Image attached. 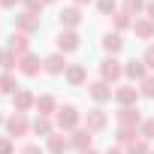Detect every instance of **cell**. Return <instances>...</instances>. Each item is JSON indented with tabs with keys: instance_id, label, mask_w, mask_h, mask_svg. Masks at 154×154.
<instances>
[{
	"instance_id": "836d02e7",
	"label": "cell",
	"mask_w": 154,
	"mask_h": 154,
	"mask_svg": "<svg viewBox=\"0 0 154 154\" xmlns=\"http://www.w3.org/2000/svg\"><path fill=\"white\" fill-rule=\"evenodd\" d=\"M142 60H145V66H148V69H154V42H151V45L145 48V54H142Z\"/></svg>"
},
{
	"instance_id": "52a82bcc",
	"label": "cell",
	"mask_w": 154,
	"mask_h": 154,
	"mask_svg": "<svg viewBox=\"0 0 154 154\" xmlns=\"http://www.w3.org/2000/svg\"><path fill=\"white\" fill-rule=\"evenodd\" d=\"M66 57L60 54V51H54V54H48L45 60H42V72H48V75H60V72H66Z\"/></svg>"
},
{
	"instance_id": "f546056e",
	"label": "cell",
	"mask_w": 154,
	"mask_h": 154,
	"mask_svg": "<svg viewBox=\"0 0 154 154\" xmlns=\"http://www.w3.org/2000/svg\"><path fill=\"white\" fill-rule=\"evenodd\" d=\"M124 154H148V142H145V139L139 136V139H136L133 145H127V151H124Z\"/></svg>"
},
{
	"instance_id": "6da1fadb",
	"label": "cell",
	"mask_w": 154,
	"mask_h": 154,
	"mask_svg": "<svg viewBox=\"0 0 154 154\" xmlns=\"http://www.w3.org/2000/svg\"><path fill=\"white\" fill-rule=\"evenodd\" d=\"M79 121H82V115H79L75 106H60V109L54 112V124H57V130H63V133H72L75 127H79Z\"/></svg>"
},
{
	"instance_id": "60d3db41",
	"label": "cell",
	"mask_w": 154,
	"mask_h": 154,
	"mask_svg": "<svg viewBox=\"0 0 154 154\" xmlns=\"http://www.w3.org/2000/svg\"><path fill=\"white\" fill-rule=\"evenodd\" d=\"M42 3H57V0H42Z\"/></svg>"
},
{
	"instance_id": "cb8c5ba5",
	"label": "cell",
	"mask_w": 154,
	"mask_h": 154,
	"mask_svg": "<svg viewBox=\"0 0 154 154\" xmlns=\"http://www.w3.org/2000/svg\"><path fill=\"white\" fill-rule=\"evenodd\" d=\"M15 91H18L15 72H0V94H15Z\"/></svg>"
},
{
	"instance_id": "e0dca14e",
	"label": "cell",
	"mask_w": 154,
	"mask_h": 154,
	"mask_svg": "<svg viewBox=\"0 0 154 154\" xmlns=\"http://www.w3.org/2000/svg\"><path fill=\"white\" fill-rule=\"evenodd\" d=\"M63 79H66L69 85H85V82H88V69H85L82 63H69L66 72H63Z\"/></svg>"
},
{
	"instance_id": "f35d334b",
	"label": "cell",
	"mask_w": 154,
	"mask_h": 154,
	"mask_svg": "<svg viewBox=\"0 0 154 154\" xmlns=\"http://www.w3.org/2000/svg\"><path fill=\"white\" fill-rule=\"evenodd\" d=\"M72 3H75V6H85V3H91V0H72Z\"/></svg>"
},
{
	"instance_id": "d4e9b609",
	"label": "cell",
	"mask_w": 154,
	"mask_h": 154,
	"mask_svg": "<svg viewBox=\"0 0 154 154\" xmlns=\"http://www.w3.org/2000/svg\"><path fill=\"white\" fill-rule=\"evenodd\" d=\"M0 66H3V72L18 69V54H15V51H9V48H3V51H0Z\"/></svg>"
},
{
	"instance_id": "2e32d148",
	"label": "cell",
	"mask_w": 154,
	"mask_h": 154,
	"mask_svg": "<svg viewBox=\"0 0 154 154\" xmlns=\"http://www.w3.org/2000/svg\"><path fill=\"white\" fill-rule=\"evenodd\" d=\"M6 48H9V51H15V54L21 57V54H27V51H30V36H27V33H21V30H15V33L9 36V45H6Z\"/></svg>"
},
{
	"instance_id": "d590c367",
	"label": "cell",
	"mask_w": 154,
	"mask_h": 154,
	"mask_svg": "<svg viewBox=\"0 0 154 154\" xmlns=\"http://www.w3.org/2000/svg\"><path fill=\"white\" fill-rule=\"evenodd\" d=\"M15 3H21V0H0V6H3V9H15Z\"/></svg>"
},
{
	"instance_id": "7bdbcfd3",
	"label": "cell",
	"mask_w": 154,
	"mask_h": 154,
	"mask_svg": "<svg viewBox=\"0 0 154 154\" xmlns=\"http://www.w3.org/2000/svg\"><path fill=\"white\" fill-rule=\"evenodd\" d=\"M148 154H154V151H148Z\"/></svg>"
},
{
	"instance_id": "f1b7e54d",
	"label": "cell",
	"mask_w": 154,
	"mask_h": 154,
	"mask_svg": "<svg viewBox=\"0 0 154 154\" xmlns=\"http://www.w3.org/2000/svg\"><path fill=\"white\" fill-rule=\"evenodd\" d=\"M139 136H142L145 142H151V139H154V118H148V121H142V124H139Z\"/></svg>"
},
{
	"instance_id": "e575fe53",
	"label": "cell",
	"mask_w": 154,
	"mask_h": 154,
	"mask_svg": "<svg viewBox=\"0 0 154 154\" xmlns=\"http://www.w3.org/2000/svg\"><path fill=\"white\" fill-rule=\"evenodd\" d=\"M18 154H45V151H42L39 145H24V148H21Z\"/></svg>"
},
{
	"instance_id": "9a60e30c",
	"label": "cell",
	"mask_w": 154,
	"mask_h": 154,
	"mask_svg": "<svg viewBox=\"0 0 154 154\" xmlns=\"http://www.w3.org/2000/svg\"><path fill=\"white\" fill-rule=\"evenodd\" d=\"M124 75H127L130 82H142L145 75H148L145 60H136V57H133V60H127V63H124Z\"/></svg>"
},
{
	"instance_id": "4dcf8cb0",
	"label": "cell",
	"mask_w": 154,
	"mask_h": 154,
	"mask_svg": "<svg viewBox=\"0 0 154 154\" xmlns=\"http://www.w3.org/2000/svg\"><path fill=\"white\" fill-rule=\"evenodd\" d=\"M97 9L103 15H115L118 12V3H115V0H97Z\"/></svg>"
},
{
	"instance_id": "603a6c76",
	"label": "cell",
	"mask_w": 154,
	"mask_h": 154,
	"mask_svg": "<svg viewBox=\"0 0 154 154\" xmlns=\"http://www.w3.org/2000/svg\"><path fill=\"white\" fill-rule=\"evenodd\" d=\"M115 139H118V145H133L139 139V130L136 127H118L115 130Z\"/></svg>"
},
{
	"instance_id": "9c48e42d",
	"label": "cell",
	"mask_w": 154,
	"mask_h": 154,
	"mask_svg": "<svg viewBox=\"0 0 154 154\" xmlns=\"http://www.w3.org/2000/svg\"><path fill=\"white\" fill-rule=\"evenodd\" d=\"M57 21H60L63 30H75V27L82 24V9H79V6H66V9L57 15Z\"/></svg>"
},
{
	"instance_id": "7a4b0ae2",
	"label": "cell",
	"mask_w": 154,
	"mask_h": 154,
	"mask_svg": "<svg viewBox=\"0 0 154 154\" xmlns=\"http://www.w3.org/2000/svg\"><path fill=\"white\" fill-rule=\"evenodd\" d=\"M121 75H124V63L118 60V57H106V60H100V79L103 82H118L121 79Z\"/></svg>"
},
{
	"instance_id": "d6986e66",
	"label": "cell",
	"mask_w": 154,
	"mask_h": 154,
	"mask_svg": "<svg viewBox=\"0 0 154 154\" xmlns=\"http://www.w3.org/2000/svg\"><path fill=\"white\" fill-rule=\"evenodd\" d=\"M30 130H33L36 136H45V139H48V136L54 133V124H51V118H45V115H36V118L30 121Z\"/></svg>"
},
{
	"instance_id": "1f68e13d",
	"label": "cell",
	"mask_w": 154,
	"mask_h": 154,
	"mask_svg": "<svg viewBox=\"0 0 154 154\" xmlns=\"http://www.w3.org/2000/svg\"><path fill=\"white\" fill-rule=\"evenodd\" d=\"M21 6H24V12H33V15H39L42 12V0H21Z\"/></svg>"
},
{
	"instance_id": "8fae6325",
	"label": "cell",
	"mask_w": 154,
	"mask_h": 154,
	"mask_svg": "<svg viewBox=\"0 0 154 154\" xmlns=\"http://www.w3.org/2000/svg\"><path fill=\"white\" fill-rule=\"evenodd\" d=\"M88 94H91V100H97V103H106V100H112L115 97V91L109 88V82H91L88 85Z\"/></svg>"
},
{
	"instance_id": "5bb4252c",
	"label": "cell",
	"mask_w": 154,
	"mask_h": 154,
	"mask_svg": "<svg viewBox=\"0 0 154 154\" xmlns=\"http://www.w3.org/2000/svg\"><path fill=\"white\" fill-rule=\"evenodd\" d=\"M106 124H109V118H106L103 109H91V112L85 115V130H91V133H100Z\"/></svg>"
},
{
	"instance_id": "4316f807",
	"label": "cell",
	"mask_w": 154,
	"mask_h": 154,
	"mask_svg": "<svg viewBox=\"0 0 154 154\" xmlns=\"http://www.w3.org/2000/svg\"><path fill=\"white\" fill-rule=\"evenodd\" d=\"M112 18H115V27H118V30H127V27H133V21H136V18H130L124 9H118Z\"/></svg>"
},
{
	"instance_id": "74e56055",
	"label": "cell",
	"mask_w": 154,
	"mask_h": 154,
	"mask_svg": "<svg viewBox=\"0 0 154 154\" xmlns=\"http://www.w3.org/2000/svg\"><path fill=\"white\" fill-rule=\"evenodd\" d=\"M106 154H124V151H121V148H109Z\"/></svg>"
},
{
	"instance_id": "484cf974",
	"label": "cell",
	"mask_w": 154,
	"mask_h": 154,
	"mask_svg": "<svg viewBox=\"0 0 154 154\" xmlns=\"http://www.w3.org/2000/svg\"><path fill=\"white\" fill-rule=\"evenodd\" d=\"M139 97H148V100H154V75H145V79L139 82Z\"/></svg>"
},
{
	"instance_id": "44dd1931",
	"label": "cell",
	"mask_w": 154,
	"mask_h": 154,
	"mask_svg": "<svg viewBox=\"0 0 154 154\" xmlns=\"http://www.w3.org/2000/svg\"><path fill=\"white\" fill-rule=\"evenodd\" d=\"M103 48H106V51L115 57V54L124 48V39H121V33H118V30H115V33H106V36H103Z\"/></svg>"
},
{
	"instance_id": "5b68a950",
	"label": "cell",
	"mask_w": 154,
	"mask_h": 154,
	"mask_svg": "<svg viewBox=\"0 0 154 154\" xmlns=\"http://www.w3.org/2000/svg\"><path fill=\"white\" fill-rule=\"evenodd\" d=\"M115 118H118V127H136L139 130V124H142V115L136 106H121L115 112Z\"/></svg>"
},
{
	"instance_id": "ac0fdd59",
	"label": "cell",
	"mask_w": 154,
	"mask_h": 154,
	"mask_svg": "<svg viewBox=\"0 0 154 154\" xmlns=\"http://www.w3.org/2000/svg\"><path fill=\"white\" fill-rule=\"evenodd\" d=\"M57 109H60V106H57V100H54L51 94H42V97H36V112H39V115L51 118V115H54Z\"/></svg>"
},
{
	"instance_id": "d6a6232c",
	"label": "cell",
	"mask_w": 154,
	"mask_h": 154,
	"mask_svg": "<svg viewBox=\"0 0 154 154\" xmlns=\"http://www.w3.org/2000/svg\"><path fill=\"white\" fill-rule=\"evenodd\" d=\"M0 154H15V142H12L9 136L0 139Z\"/></svg>"
},
{
	"instance_id": "4fadbf2b",
	"label": "cell",
	"mask_w": 154,
	"mask_h": 154,
	"mask_svg": "<svg viewBox=\"0 0 154 154\" xmlns=\"http://www.w3.org/2000/svg\"><path fill=\"white\" fill-rule=\"evenodd\" d=\"M12 103H15V112H30V109L36 106V97H33L27 88H18V91L12 94Z\"/></svg>"
},
{
	"instance_id": "30bf717a",
	"label": "cell",
	"mask_w": 154,
	"mask_h": 154,
	"mask_svg": "<svg viewBox=\"0 0 154 154\" xmlns=\"http://www.w3.org/2000/svg\"><path fill=\"white\" fill-rule=\"evenodd\" d=\"M15 30H21V33H36L39 30V15H33V12H21V15H15Z\"/></svg>"
},
{
	"instance_id": "7c38bea8",
	"label": "cell",
	"mask_w": 154,
	"mask_h": 154,
	"mask_svg": "<svg viewBox=\"0 0 154 154\" xmlns=\"http://www.w3.org/2000/svg\"><path fill=\"white\" fill-rule=\"evenodd\" d=\"M115 100H118V106H136L139 88L136 85H121V88H115Z\"/></svg>"
},
{
	"instance_id": "8992f818",
	"label": "cell",
	"mask_w": 154,
	"mask_h": 154,
	"mask_svg": "<svg viewBox=\"0 0 154 154\" xmlns=\"http://www.w3.org/2000/svg\"><path fill=\"white\" fill-rule=\"evenodd\" d=\"M54 42H57V51H60V54H66V51H75V48L82 45V39H79V33H75V30H60Z\"/></svg>"
},
{
	"instance_id": "ffe728a7",
	"label": "cell",
	"mask_w": 154,
	"mask_h": 154,
	"mask_svg": "<svg viewBox=\"0 0 154 154\" xmlns=\"http://www.w3.org/2000/svg\"><path fill=\"white\" fill-rule=\"evenodd\" d=\"M66 148H72L69 136H63V133H51L48 136V154H63Z\"/></svg>"
},
{
	"instance_id": "277c9868",
	"label": "cell",
	"mask_w": 154,
	"mask_h": 154,
	"mask_svg": "<svg viewBox=\"0 0 154 154\" xmlns=\"http://www.w3.org/2000/svg\"><path fill=\"white\" fill-rule=\"evenodd\" d=\"M18 72H21V75H27V79H33V75H39V72H42V60H39L33 51H27V54H21V57H18Z\"/></svg>"
},
{
	"instance_id": "b9f144b4",
	"label": "cell",
	"mask_w": 154,
	"mask_h": 154,
	"mask_svg": "<svg viewBox=\"0 0 154 154\" xmlns=\"http://www.w3.org/2000/svg\"><path fill=\"white\" fill-rule=\"evenodd\" d=\"M0 124H6V121H3V115H0Z\"/></svg>"
},
{
	"instance_id": "ba28073f",
	"label": "cell",
	"mask_w": 154,
	"mask_h": 154,
	"mask_svg": "<svg viewBox=\"0 0 154 154\" xmlns=\"http://www.w3.org/2000/svg\"><path fill=\"white\" fill-rule=\"evenodd\" d=\"M91 142H94V133H91V130H85V127H75V130H72V136H69V145L79 151V154H82V151H88V148H91Z\"/></svg>"
},
{
	"instance_id": "83f0119b",
	"label": "cell",
	"mask_w": 154,
	"mask_h": 154,
	"mask_svg": "<svg viewBox=\"0 0 154 154\" xmlns=\"http://www.w3.org/2000/svg\"><path fill=\"white\" fill-rule=\"evenodd\" d=\"M145 0H124V12L127 15H139V12H145Z\"/></svg>"
},
{
	"instance_id": "8d00e7d4",
	"label": "cell",
	"mask_w": 154,
	"mask_h": 154,
	"mask_svg": "<svg viewBox=\"0 0 154 154\" xmlns=\"http://www.w3.org/2000/svg\"><path fill=\"white\" fill-rule=\"evenodd\" d=\"M145 12H148V18H151V21H154V0H151V3H148V6H145Z\"/></svg>"
},
{
	"instance_id": "3957f363",
	"label": "cell",
	"mask_w": 154,
	"mask_h": 154,
	"mask_svg": "<svg viewBox=\"0 0 154 154\" xmlns=\"http://www.w3.org/2000/svg\"><path fill=\"white\" fill-rule=\"evenodd\" d=\"M6 130H9V139L27 136V133H30V118H27V112H15L12 118H6Z\"/></svg>"
},
{
	"instance_id": "7402d4cb",
	"label": "cell",
	"mask_w": 154,
	"mask_h": 154,
	"mask_svg": "<svg viewBox=\"0 0 154 154\" xmlns=\"http://www.w3.org/2000/svg\"><path fill=\"white\" fill-rule=\"evenodd\" d=\"M133 30H136V36H142V39H154V21H151V18H136V21H133Z\"/></svg>"
},
{
	"instance_id": "ab89813d",
	"label": "cell",
	"mask_w": 154,
	"mask_h": 154,
	"mask_svg": "<svg viewBox=\"0 0 154 154\" xmlns=\"http://www.w3.org/2000/svg\"><path fill=\"white\" fill-rule=\"evenodd\" d=\"M82 154H97V151H94V148H88V151H82Z\"/></svg>"
}]
</instances>
